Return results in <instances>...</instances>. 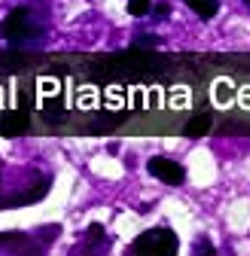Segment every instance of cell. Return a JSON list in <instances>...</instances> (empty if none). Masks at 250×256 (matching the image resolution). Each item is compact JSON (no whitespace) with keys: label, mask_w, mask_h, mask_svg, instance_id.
Wrapping results in <instances>:
<instances>
[{"label":"cell","mask_w":250,"mask_h":256,"mask_svg":"<svg viewBox=\"0 0 250 256\" xmlns=\"http://www.w3.org/2000/svg\"><path fill=\"white\" fill-rule=\"evenodd\" d=\"M0 34H4V40L12 43V46H24V43H30V40L40 37V22H37V16L30 12L28 6H18V10H12L4 18Z\"/></svg>","instance_id":"6da1fadb"},{"label":"cell","mask_w":250,"mask_h":256,"mask_svg":"<svg viewBox=\"0 0 250 256\" xmlns=\"http://www.w3.org/2000/svg\"><path fill=\"white\" fill-rule=\"evenodd\" d=\"M177 250H180V241L171 229H150L128 247V253H168V256Z\"/></svg>","instance_id":"7a4b0ae2"},{"label":"cell","mask_w":250,"mask_h":256,"mask_svg":"<svg viewBox=\"0 0 250 256\" xmlns=\"http://www.w3.org/2000/svg\"><path fill=\"white\" fill-rule=\"evenodd\" d=\"M30 128V92H22V107L18 110H6L0 119V134L4 138H22Z\"/></svg>","instance_id":"3957f363"},{"label":"cell","mask_w":250,"mask_h":256,"mask_svg":"<svg viewBox=\"0 0 250 256\" xmlns=\"http://www.w3.org/2000/svg\"><path fill=\"white\" fill-rule=\"evenodd\" d=\"M146 171H150L156 180L168 183V186H180V183L186 180V171H183V165H180V162H171V158H165V156H156V158H150V162H146Z\"/></svg>","instance_id":"277c9868"},{"label":"cell","mask_w":250,"mask_h":256,"mask_svg":"<svg viewBox=\"0 0 250 256\" xmlns=\"http://www.w3.org/2000/svg\"><path fill=\"white\" fill-rule=\"evenodd\" d=\"M210 125H214V119H210V113H196L190 122H186V128H183V134L190 138V140H198V138H204L208 132H210Z\"/></svg>","instance_id":"5b68a950"},{"label":"cell","mask_w":250,"mask_h":256,"mask_svg":"<svg viewBox=\"0 0 250 256\" xmlns=\"http://www.w3.org/2000/svg\"><path fill=\"white\" fill-rule=\"evenodd\" d=\"M186 6H190L198 18H214L220 12V0H183Z\"/></svg>","instance_id":"8992f818"},{"label":"cell","mask_w":250,"mask_h":256,"mask_svg":"<svg viewBox=\"0 0 250 256\" xmlns=\"http://www.w3.org/2000/svg\"><path fill=\"white\" fill-rule=\"evenodd\" d=\"M43 113H46V119H49V122H61V119H64V116H61V113H64V107H61V101H58V98H55V101H46Z\"/></svg>","instance_id":"52a82bcc"},{"label":"cell","mask_w":250,"mask_h":256,"mask_svg":"<svg viewBox=\"0 0 250 256\" xmlns=\"http://www.w3.org/2000/svg\"><path fill=\"white\" fill-rule=\"evenodd\" d=\"M146 10H150V0H128V12H132L134 18L146 16Z\"/></svg>","instance_id":"ba28073f"},{"label":"cell","mask_w":250,"mask_h":256,"mask_svg":"<svg viewBox=\"0 0 250 256\" xmlns=\"http://www.w3.org/2000/svg\"><path fill=\"white\" fill-rule=\"evenodd\" d=\"M244 4H247V6H250V0H244Z\"/></svg>","instance_id":"9c48e42d"}]
</instances>
